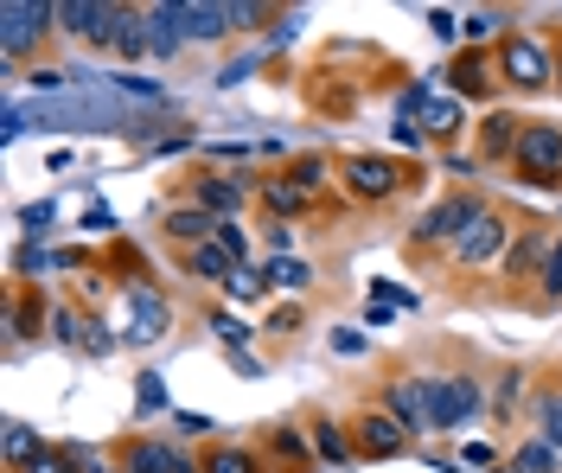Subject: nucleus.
Instances as JSON below:
<instances>
[{"label":"nucleus","mask_w":562,"mask_h":473,"mask_svg":"<svg viewBox=\"0 0 562 473\" xmlns=\"http://www.w3.org/2000/svg\"><path fill=\"white\" fill-rule=\"evenodd\" d=\"M52 26H58V0H7L0 7V77L20 71V58L45 45Z\"/></svg>","instance_id":"obj_1"},{"label":"nucleus","mask_w":562,"mask_h":473,"mask_svg":"<svg viewBox=\"0 0 562 473\" xmlns=\"http://www.w3.org/2000/svg\"><path fill=\"white\" fill-rule=\"evenodd\" d=\"M498 77H505L518 97H537V90L557 83V58H550V45L537 33H505L498 38Z\"/></svg>","instance_id":"obj_2"},{"label":"nucleus","mask_w":562,"mask_h":473,"mask_svg":"<svg viewBox=\"0 0 562 473\" xmlns=\"http://www.w3.org/2000/svg\"><path fill=\"white\" fill-rule=\"evenodd\" d=\"M512 167H518V180L537 185V192L562 185V122H525V142L512 154Z\"/></svg>","instance_id":"obj_3"},{"label":"nucleus","mask_w":562,"mask_h":473,"mask_svg":"<svg viewBox=\"0 0 562 473\" xmlns=\"http://www.w3.org/2000/svg\"><path fill=\"white\" fill-rule=\"evenodd\" d=\"M339 185H346V199H358V205H384V199H396L409 185V173L396 160H384V154H346L339 160Z\"/></svg>","instance_id":"obj_4"},{"label":"nucleus","mask_w":562,"mask_h":473,"mask_svg":"<svg viewBox=\"0 0 562 473\" xmlns=\"http://www.w3.org/2000/svg\"><path fill=\"white\" fill-rule=\"evenodd\" d=\"M422 391H428V423L435 429H460V423L480 416V384L467 371H435V378H422Z\"/></svg>","instance_id":"obj_5"},{"label":"nucleus","mask_w":562,"mask_h":473,"mask_svg":"<svg viewBox=\"0 0 562 473\" xmlns=\"http://www.w3.org/2000/svg\"><path fill=\"white\" fill-rule=\"evenodd\" d=\"M486 212V199L480 192H454V199H441L428 218L416 224V250H435V244H460L467 237V224Z\"/></svg>","instance_id":"obj_6"},{"label":"nucleus","mask_w":562,"mask_h":473,"mask_svg":"<svg viewBox=\"0 0 562 473\" xmlns=\"http://www.w3.org/2000/svg\"><path fill=\"white\" fill-rule=\"evenodd\" d=\"M512 237H518V230L505 224V212H492V205H486L480 218L467 224V237L454 244V262H460V269H486L492 256L505 262V250H512Z\"/></svg>","instance_id":"obj_7"},{"label":"nucleus","mask_w":562,"mask_h":473,"mask_svg":"<svg viewBox=\"0 0 562 473\" xmlns=\"http://www.w3.org/2000/svg\"><path fill=\"white\" fill-rule=\"evenodd\" d=\"M351 441H358V461H396V454H409V429L390 409H364L351 423Z\"/></svg>","instance_id":"obj_8"},{"label":"nucleus","mask_w":562,"mask_h":473,"mask_svg":"<svg viewBox=\"0 0 562 473\" xmlns=\"http://www.w3.org/2000/svg\"><path fill=\"white\" fill-rule=\"evenodd\" d=\"M550 244H557L550 224H518V237H512V250H505V262H498V275H505V282H530V269H543Z\"/></svg>","instance_id":"obj_9"},{"label":"nucleus","mask_w":562,"mask_h":473,"mask_svg":"<svg viewBox=\"0 0 562 473\" xmlns=\"http://www.w3.org/2000/svg\"><path fill=\"white\" fill-rule=\"evenodd\" d=\"M167 320H173L167 294H154L147 282H135V289H128V333H122V339H135V346H147V339H167Z\"/></svg>","instance_id":"obj_10"},{"label":"nucleus","mask_w":562,"mask_h":473,"mask_svg":"<svg viewBox=\"0 0 562 473\" xmlns=\"http://www.w3.org/2000/svg\"><path fill=\"white\" fill-rule=\"evenodd\" d=\"M249 199V180L244 173H205V180H192V205H205L217 224L237 218V205Z\"/></svg>","instance_id":"obj_11"},{"label":"nucleus","mask_w":562,"mask_h":473,"mask_svg":"<svg viewBox=\"0 0 562 473\" xmlns=\"http://www.w3.org/2000/svg\"><path fill=\"white\" fill-rule=\"evenodd\" d=\"M378 397H384V409L409 429V436H416V429H435V423H428V391H422V378H384Z\"/></svg>","instance_id":"obj_12"},{"label":"nucleus","mask_w":562,"mask_h":473,"mask_svg":"<svg viewBox=\"0 0 562 473\" xmlns=\"http://www.w3.org/2000/svg\"><path fill=\"white\" fill-rule=\"evenodd\" d=\"M448 77H454V97H460V103H467V97L480 103V97H492V90H498V52H473V45H467Z\"/></svg>","instance_id":"obj_13"},{"label":"nucleus","mask_w":562,"mask_h":473,"mask_svg":"<svg viewBox=\"0 0 562 473\" xmlns=\"http://www.w3.org/2000/svg\"><path fill=\"white\" fill-rule=\"evenodd\" d=\"M122 473H205L199 461H186L179 448H167V441H128L122 448Z\"/></svg>","instance_id":"obj_14"},{"label":"nucleus","mask_w":562,"mask_h":473,"mask_svg":"<svg viewBox=\"0 0 562 473\" xmlns=\"http://www.w3.org/2000/svg\"><path fill=\"white\" fill-rule=\"evenodd\" d=\"M160 230H167L173 244H186V250H199V244H211V237H217V218H211L205 205H173V212L160 218Z\"/></svg>","instance_id":"obj_15"},{"label":"nucleus","mask_w":562,"mask_h":473,"mask_svg":"<svg viewBox=\"0 0 562 473\" xmlns=\"http://www.w3.org/2000/svg\"><path fill=\"white\" fill-rule=\"evenodd\" d=\"M518 142H525V122L512 110H492L480 122V160H505V154H518Z\"/></svg>","instance_id":"obj_16"},{"label":"nucleus","mask_w":562,"mask_h":473,"mask_svg":"<svg viewBox=\"0 0 562 473\" xmlns=\"http://www.w3.org/2000/svg\"><path fill=\"white\" fill-rule=\"evenodd\" d=\"M179 33H186V45H199V38H224V33H237V26H231V7H199V0H192V7H179Z\"/></svg>","instance_id":"obj_17"},{"label":"nucleus","mask_w":562,"mask_h":473,"mask_svg":"<svg viewBox=\"0 0 562 473\" xmlns=\"http://www.w3.org/2000/svg\"><path fill=\"white\" fill-rule=\"evenodd\" d=\"M262 205L288 224L294 212H314V192H307L301 180H288V173H276V180H262Z\"/></svg>","instance_id":"obj_18"},{"label":"nucleus","mask_w":562,"mask_h":473,"mask_svg":"<svg viewBox=\"0 0 562 473\" xmlns=\"http://www.w3.org/2000/svg\"><path fill=\"white\" fill-rule=\"evenodd\" d=\"M199 468L205 473H262V454L237 448V441H211L205 454H199Z\"/></svg>","instance_id":"obj_19"},{"label":"nucleus","mask_w":562,"mask_h":473,"mask_svg":"<svg viewBox=\"0 0 562 473\" xmlns=\"http://www.w3.org/2000/svg\"><path fill=\"white\" fill-rule=\"evenodd\" d=\"M460 128H467V110H460V97H435V103L422 110V135H428V142H454Z\"/></svg>","instance_id":"obj_20"},{"label":"nucleus","mask_w":562,"mask_h":473,"mask_svg":"<svg viewBox=\"0 0 562 473\" xmlns=\"http://www.w3.org/2000/svg\"><path fill=\"white\" fill-rule=\"evenodd\" d=\"M314 448H319V461H333V468H351L358 461V441H346V429L333 423V416H314Z\"/></svg>","instance_id":"obj_21"},{"label":"nucleus","mask_w":562,"mask_h":473,"mask_svg":"<svg viewBox=\"0 0 562 473\" xmlns=\"http://www.w3.org/2000/svg\"><path fill=\"white\" fill-rule=\"evenodd\" d=\"M262 282H269V289H288V294H307L314 289V262H301V256H269V262H262Z\"/></svg>","instance_id":"obj_22"},{"label":"nucleus","mask_w":562,"mask_h":473,"mask_svg":"<svg viewBox=\"0 0 562 473\" xmlns=\"http://www.w3.org/2000/svg\"><path fill=\"white\" fill-rule=\"evenodd\" d=\"M186 275H199V282H231L237 262L217 250V244H199V250H186Z\"/></svg>","instance_id":"obj_23"},{"label":"nucleus","mask_w":562,"mask_h":473,"mask_svg":"<svg viewBox=\"0 0 562 473\" xmlns=\"http://www.w3.org/2000/svg\"><path fill=\"white\" fill-rule=\"evenodd\" d=\"M33 320H45V301L20 289V294H13V307H7V339H13V352H20V339L33 333Z\"/></svg>","instance_id":"obj_24"},{"label":"nucleus","mask_w":562,"mask_h":473,"mask_svg":"<svg viewBox=\"0 0 562 473\" xmlns=\"http://www.w3.org/2000/svg\"><path fill=\"white\" fill-rule=\"evenodd\" d=\"M38 454H45V441L33 436V423H7V468H33Z\"/></svg>","instance_id":"obj_25"},{"label":"nucleus","mask_w":562,"mask_h":473,"mask_svg":"<svg viewBox=\"0 0 562 473\" xmlns=\"http://www.w3.org/2000/svg\"><path fill=\"white\" fill-rule=\"evenodd\" d=\"M557 441H543V436H530L525 448H518V461H512V473H557Z\"/></svg>","instance_id":"obj_26"},{"label":"nucleus","mask_w":562,"mask_h":473,"mask_svg":"<svg viewBox=\"0 0 562 473\" xmlns=\"http://www.w3.org/2000/svg\"><path fill=\"white\" fill-rule=\"evenodd\" d=\"M537 301L543 307L562 301V230H557V244H550V256H543V269H537Z\"/></svg>","instance_id":"obj_27"},{"label":"nucleus","mask_w":562,"mask_h":473,"mask_svg":"<svg viewBox=\"0 0 562 473\" xmlns=\"http://www.w3.org/2000/svg\"><path fill=\"white\" fill-rule=\"evenodd\" d=\"M90 26H97V0H58V33L90 38Z\"/></svg>","instance_id":"obj_28"},{"label":"nucleus","mask_w":562,"mask_h":473,"mask_svg":"<svg viewBox=\"0 0 562 473\" xmlns=\"http://www.w3.org/2000/svg\"><path fill=\"white\" fill-rule=\"evenodd\" d=\"M83 333H90V320H83L77 307H52V339H58V346H77V352H83Z\"/></svg>","instance_id":"obj_29"},{"label":"nucleus","mask_w":562,"mask_h":473,"mask_svg":"<svg viewBox=\"0 0 562 473\" xmlns=\"http://www.w3.org/2000/svg\"><path fill=\"white\" fill-rule=\"evenodd\" d=\"M135 403H140V416H160V409H167V378H160V371H140Z\"/></svg>","instance_id":"obj_30"},{"label":"nucleus","mask_w":562,"mask_h":473,"mask_svg":"<svg viewBox=\"0 0 562 473\" xmlns=\"http://www.w3.org/2000/svg\"><path fill=\"white\" fill-rule=\"evenodd\" d=\"M269 454H276V461H301V468H307L314 441L301 436V429H276V436H269Z\"/></svg>","instance_id":"obj_31"},{"label":"nucleus","mask_w":562,"mask_h":473,"mask_svg":"<svg viewBox=\"0 0 562 473\" xmlns=\"http://www.w3.org/2000/svg\"><path fill=\"white\" fill-rule=\"evenodd\" d=\"M26 83L38 90V103H45V97L58 103V97L70 90V71H58V65H33V71H26Z\"/></svg>","instance_id":"obj_32"},{"label":"nucleus","mask_w":562,"mask_h":473,"mask_svg":"<svg viewBox=\"0 0 562 473\" xmlns=\"http://www.w3.org/2000/svg\"><path fill=\"white\" fill-rule=\"evenodd\" d=\"M211 244H217V250L231 256L237 269H249V237H244V224H237V218H231V224H217V237H211Z\"/></svg>","instance_id":"obj_33"},{"label":"nucleus","mask_w":562,"mask_h":473,"mask_svg":"<svg viewBox=\"0 0 562 473\" xmlns=\"http://www.w3.org/2000/svg\"><path fill=\"white\" fill-rule=\"evenodd\" d=\"M224 294H231V301H262L269 282H262V269H237V275L224 282Z\"/></svg>","instance_id":"obj_34"},{"label":"nucleus","mask_w":562,"mask_h":473,"mask_svg":"<svg viewBox=\"0 0 562 473\" xmlns=\"http://www.w3.org/2000/svg\"><path fill=\"white\" fill-rule=\"evenodd\" d=\"M518 397H525V371H505V378H498V391H492V409H498V416H512Z\"/></svg>","instance_id":"obj_35"},{"label":"nucleus","mask_w":562,"mask_h":473,"mask_svg":"<svg viewBox=\"0 0 562 473\" xmlns=\"http://www.w3.org/2000/svg\"><path fill=\"white\" fill-rule=\"evenodd\" d=\"M288 180H301L307 192H319V185H326V160H319V154H307V160H294V167H288Z\"/></svg>","instance_id":"obj_36"},{"label":"nucleus","mask_w":562,"mask_h":473,"mask_svg":"<svg viewBox=\"0 0 562 473\" xmlns=\"http://www.w3.org/2000/svg\"><path fill=\"white\" fill-rule=\"evenodd\" d=\"M26 128H33V103H7V115H0V135H7V142H20Z\"/></svg>","instance_id":"obj_37"},{"label":"nucleus","mask_w":562,"mask_h":473,"mask_svg":"<svg viewBox=\"0 0 562 473\" xmlns=\"http://www.w3.org/2000/svg\"><path fill=\"white\" fill-rule=\"evenodd\" d=\"M537 416H543V441H557V448H562V391H550Z\"/></svg>","instance_id":"obj_38"},{"label":"nucleus","mask_w":562,"mask_h":473,"mask_svg":"<svg viewBox=\"0 0 562 473\" xmlns=\"http://www.w3.org/2000/svg\"><path fill=\"white\" fill-rule=\"evenodd\" d=\"M262 20H269V7H249V0H231V26H237V33H256Z\"/></svg>","instance_id":"obj_39"},{"label":"nucleus","mask_w":562,"mask_h":473,"mask_svg":"<svg viewBox=\"0 0 562 473\" xmlns=\"http://www.w3.org/2000/svg\"><path fill=\"white\" fill-rule=\"evenodd\" d=\"M83 352H90V359H109V352H115V333H109L103 320H90V333H83Z\"/></svg>","instance_id":"obj_40"},{"label":"nucleus","mask_w":562,"mask_h":473,"mask_svg":"<svg viewBox=\"0 0 562 473\" xmlns=\"http://www.w3.org/2000/svg\"><path fill=\"white\" fill-rule=\"evenodd\" d=\"M65 461H70L77 473H122V468H109V461H97L90 448H65Z\"/></svg>","instance_id":"obj_41"},{"label":"nucleus","mask_w":562,"mask_h":473,"mask_svg":"<svg viewBox=\"0 0 562 473\" xmlns=\"http://www.w3.org/2000/svg\"><path fill=\"white\" fill-rule=\"evenodd\" d=\"M211 327H217V339H224V346H231V352H244V339H249V333L237 327V320H231V314H211Z\"/></svg>","instance_id":"obj_42"},{"label":"nucleus","mask_w":562,"mask_h":473,"mask_svg":"<svg viewBox=\"0 0 562 473\" xmlns=\"http://www.w3.org/2000/svg\"><path fill=\"white\" fill-rule=\"evenodd\" d=\"M20 473H77V468L65 461V448H45V454H38L33 468H20Z\"/></svg>","instance_id":"obj_43"},{"label":"nucleus","mask_w":562,"mask_h":473,"mask_svg":"<svg viewBox=\"0 0 562 473\" xmlns=\"http://www.w3.org/2000/svg\"><path fill=\"white\" fill-rule=\"evenodd\" d=\"M498 26H505L498 13H473V20H467V38H473V52H480V38H492Z\"/></svg>","instance_id":"obj_44"},{"label":"nucleus","mask_w":562,"mask_h":473,"mask_svg":"<svg viewBox=\"0 0 562 473\" xmlns=\"http://www.w3.org/2000/svg\"><path fill=\"white\" fill-rule=\"evenodd\" d=\"M52 218H58V212H52V199H45V205H26V212H20V224H26V230H38V237L52 230Z\"/></svg>","instance_id":"obj_45"},{"label":"nucleus","mask_w":562,"mask_h":473,"mask_svg":"<svg viewBox=\"0 0 562 473\" xmlns=\"http://www.w3.org/2000/svg\"><path fill=\"white\" fill-rule=\"evenodd\" d=\"M173 429H179V436H211V416H192V409H173Z\"/></svg>","instance_id":"obj_46"},{"label":"nucleus","mask_w":562,"mask_h":473,"mask_svg":"<svg viewBox=\"0 0 562 473\" xmlns=\"http://www.w3.org/2000/svg\"><path fill=\"white\" fill-rule=\"evenodd\" d=\"M428 26H435V38H460V20L448 13V7H435V13H428Z\"/></svg>","instance_id":"obj_47"},{"label":"nucleus","mask_w":562,"mask_h":473,"mask_svg":"<svg viewBox=\"0 0 562 473\" xmlns=\"http://www.w3.org/2000/svg\"><path fill=\"white\" fill-rule=\"evenodd\" d=\"M288 244H294V224H269V250H276V256H288Z\"/></svg>","instance_id":"obj_48"},{"label":"nucleus","mask_w":562,"mask_h":473,"mask_svg":"<svg viewBox=\"0 0 562 473\" xmlns=\"http://www.w3.org/2000/svg\"><path fill=\"white\" fill-rule=\"evenodd\" d=\"M333 352H351V359H358V352H364V333H333Z\"/></svg>","instance_id":"obj_49"},{"label":"nucleus","mask_w":562,"mask_h":473,"mask_svg":"<svg viewBox=\"0 0 562 473\" xmlns=\"http://www.w3.org/2000/svg\"><path fill=\"white\" fill-rule=\"evenodd\" d=\"M249 71H256V52H249V58H237V65H224V77H217V83H244Z\"/></svg>","instance_id":"obj_50"},{"label":"nucleus","mask_w":562,"mask_h":473,"mask_svg":"<svg viewBox=\"0 0 562 473\" xmlns=\"http://www.w3.org/2000/svg\"><path fill=\"white\" fill-rule=\"evenodd\" d=\"M550 58H557V90H562V33H557V45H550Z\"/></svg>","instance_id":"obj_51"},{"label":"nucleus","mask_w":562,"mask_h":473,"mask_svg":"<svg viewBox=\"0 0 562 473\" xmlns=\"http://www.w3.org/2000/svg\"><path fill=\"white\" fill-rule=\"evenodd\" d=\"M498 473H512V468H498Z\"/></svg>","instance_id":"obj_52"}]
</instances>
